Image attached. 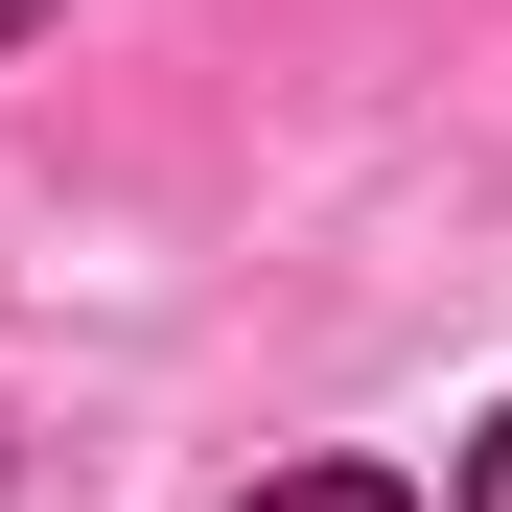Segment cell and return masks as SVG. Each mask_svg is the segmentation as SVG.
<instances>
[{"instance_id":"obj_1","label":"cell","mask_w":512,"mask_h":512,"mask_svg":"<svg viewBox=\"0 0 512 512\" xmlns=\"http://www.w3.org/2000/svg\"><path fill=\"white\" fill-rule=\"evenodd\" d=\"M256 512H419V489H373V466H280Z\"/></svg>"},{"instance_id":"obj_2","label":"cell","mask_w":512,"mask_h":512,"mask_svg":"<svg viewBox=\"0 0 512 512\" xmlns=\"http://www.w3.org/2000/svg\"><path fill=\"white\" fill-rule=\"evenodd\" d=\"M466 512H512V419H489V443H466Z\"/></svg>"},{"instance_id":"obj_3","label":"cell","mask_w":512,"mask_h":512,"mask_svg":"<svg viewBox=\"0 0 512 512\" xmlns=\"http://www.w3.org/2000/svg\"><path fill=\"white\" fill-rule=\"evenodd\" d=\"M24 24H47V0H0V47H24Z\"/></svg>"}]
</instances>
